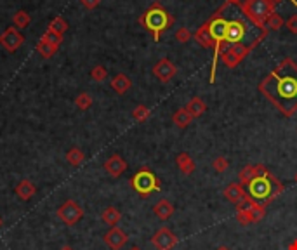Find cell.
Listing matches in <instances>:
<instances>
[{
  "label": "cell",
  "mask_w": 297,
  "mask_h": 250,
  "mask_svg": "<svg viewBox=\"0 0 297 250\" xmlns=\"http://www.w3.org/2000/svg\"><path fill=\"white\" fill-rule=\"evenodd\" d=\"M75 106L82 111L89 110V108L92 106V98H90V94L89 92H80L79 96L75 98Z\"/></svg>",
  "instance_id": "cell-30"
},
{
  "label": "cell",
  "mask_w": 297,
  "mask_h": 250,
  "mask_svg": "<svg viewBox=\"0 0 297 250\" xmlns=\"http://www.w3.org/2000/svg\"><path fill=\"white\" fill-rule=\"evenodd\" d=\"M228 49H230V52L233 54V56L238 57L240 61H244V59L247 57V54L252 52L249 47H245L244 44H233V45H230V47H228Z\"/></svg>",
  "instance_id": "cell-34"
},
{
  "label": "cell",
  "mask_w": 297,
  "mask_h": 250,
  "mask_svg": "<svg viewBox=\"0 0 297 250\" xmlns=\"http://www.w3.org/2000/svg\"><path fill=\"white\" fill-rule=\"evenodd\" d=\"M58 217L65 222L66 226H75L77 222L84 217V208H82L75 200H66V202L58 208Z\"/></svg>",
  "instance_id": "cell-8"
},
{
  "label": "cell",
  "mask_w": 297,
  "mask_h": 250,
  "mask_svg": "<svg viewBox=\"0 0 297 250\" xmlns=\"http://www.w3.org/2000/svg\"><path fill=\"white\" fill-rule=\"evenodd\" d=\"M157 2H160V0H157Z\"/></svg>",
  "instance_id": "cell-49"
},
{
  "label": "cell",
  "mask_w": 297,
  "mask_h": 250,
  "mask_svg": "<svg viewBox=\"0 0 297 250\" xmlns=\"http://www.w3.org/2000/svg\"><path fill=\"white\" fill-rule=\"evenodd\" d=\"M85 160V155L84 151H82L80 148H77V146H73L71 149H68V153H66V162L70 163V165L73 167H79L82 165Z\"/></svg>",
  "instance_id": "cell-25"
},
{
  "label": "cell",
  "mask_w": 297,
  "mask_h": 250,
  "mask_svg": "<svg viewBox=\"0 0 297 250\" xmlns=\"http://www.w3.org/2000/svg\"><path fill=\"white\" fill-rule=\"evenodd\" d=\"M103 240H104V243H106V247H109L112 250H120L123 245L127 243L129 236H127V233L123 229L115 226V228H109L106 233H104Z\"/></svg>",
  "instance_id": "cell-12"
},
{
  "label": "cell",
  "mask_w": 297,
  "mask_h": 250,
  "mask_svg": "<svg viewBox=\"0 0 297 250\" xmlns=\"http://www.w3.org/2000/svg\"><path fill=\"white\" fill-rule=\"evenodd\" d=\"M294 179H295V183H297V172H295V176H294Z\"/></svg>",
  "instance_id": "cell-47"
},
{
  "label": "cell",
  "mask_w": 297,
  "mask_h": 250,
  "mask_svg": "<svg viewBox=\"0 0 297 250\" xmlns=\"http://www.w3.org/2000/svg\"><path fill=\"white\" fill-rule=\"evenodd\" d=\"M152 115V111H150L148 106H144V104H138V106L134 108V111H132V117H134L136 122H146Z\"/></svg>",
  "instance_id": "cell-33"
},
{
  "label": "cell",
  "mask_w": 297,
  "mask_h": 250,
  "mask_svg": "<svg viewBox=\"0 0 297 250\" xmlns=\"http://www.w3.org/2000/svg\"><path fill=\"white\" fill-rule=\"evenodd\" d=\"M176 163H177L179 170H181L184 176H191V174L195 172V169H196L195 160L190 157L188 153H179V155H177V157H176Z\"/></svg>",
  "instance_id": "cell-19"
},
{
  "label": "cell",
  "mask_w": 297,
  "mask_h": 250,
  "mask_svg": "<svg viewBox=\"0 0 297 250\" xmlns=\"http://www.w3.org/2000/svg\"><path fill=\"white\" fill-rule=\"evenodd\" d=\"M193 39V33L188 30V28H179L176 31V40L179 44H186V42H190V40Z\"/></svg>",
  "instance_id": "cell-38"
},
{
  "label": "cell",
  "mask_w": 297,
  "mask_h": 250,
  "mask_svg": "<svg viewBox=\"0 0 297 250\" xmlns=\"http://www.w3.org/2000/svg\"><path fill=\"white\" fill-rule=\"evenodd\" d=\"M90 79L96 80V82H104L108 79V70L101 65L94 66L92 70H90Z\"/></svg>",
  "instance_id": "cell-36"
},
{
  "label": "cell",
  "mask_w": 297,
  "mask_h": 250,
  "mask_svg": "<svg viewBox=\"0 0 297 250\" xmlns=\"http://www.w3.org/2000/svg\"><path fill=\"white\" fill-rule=\"evenodd\" d=\"M176 73H177V66L171 61V59H167V57H162L157 63V65L153 66V75L157 76V79L162 82V84H167V82H171L176 76Z\"/></svg>",
  "instance_id": "cell-10"
},
{
  "label": "cell",
  "mask_w": 297,
  "mask_h": 250,
  "mask_svg": "<svg viewBox=\"0 0 297 250\" xmlns=\"http://www.w3.org/2000/svg\"><path fill=\"white\" fill-rule=\"evenodd\" d=\"M240 11L257 28H266V21L269 14L275 11V6L271 4V0H244Z\"/></svg>",
  "instance_id": "cell-6"
},
{
  "label": "cell",
  "mask_w": 297,
  "mask_h": 250,
  "mask_svg": "<svg viewBox=\"0 0 297 250\" xmlns=\"http://www.w3.org/2000/svg\"><path fill=\"white\" fill-rule=\"evenodd\" d=\"M282 191H283V184L278 181V177L273 176L264 165H261V174L255 177L252 183L247 184V195H249V198L263 207H268Z\"/></svg>",
  "instance_id": "cell-3"
},
{
  "label": "cell",
  "mask_w": 297,
  "mask_h": 250,
  "mask_svg": "<svg viewBox=\"0 0 297 250\" xmlns=\"http://www.w3.org/2000/svg\"><path fill=\"white\" fill-rule=\"evenodd\" d=\"M172 23H174V17L160 6V2H155L153 6L139 17V25L153 35L155 42H158L162 33L169 28V26H172Z\"/></svg>",
  "instance_id": "cell-5"
},
{
  "label": "cell",
  "mask_w": 297,
  "mask_h": 250,
  "mask_svg": "<svg viewBox=\"0 0 297 250\" xmlns=\"http://www.w3.org/2000/svg\"><path fill=\"white\" fill-rule=\"evenodd\" d=\"M266 28H268V31H269V30L278 31V30L283 28V17L278 14L276 11H273L271 14H269L268 21H266Z\"/></svg>",
  "instance_id": "cell-28"
},
{
  "label": "cell",
  "mask_w": 297,
  "mask_h": 250,
  "mask_svg": "<svg viewBox=\"0 0 297 250\" xmlns=\"http://www.w3.org/2000/svg\"><path fill=\"white\" fill-rule=\"evenodd\" d=\"M226 4H230V6H235V7H240L242 4H244V0H226Z\"/></svg>",
  "instance_id": "cell-41"
},
{
  "label": "cell",
  "mask_w": 297,
  "mask_h": 250,
  "mask_svg": "<svg viewBox=\"0 0 297 250\" xmlns=\"http://www.w3.org/2000/svg\"><path fill=\"white\" fill-rule=\"evenodd\" d=\"M61 250H73V248H71V247H63Z\"/></svg>",
  "instance_id": "cell-45"
},
{
  "label": "cell",
  "mask_w": 297,
  "mask_h": 250,
  "mask_svg": "<svg viewBox=\"0 0 297 250\" xmlns=\"http://www.w3.org/2000/svg\"><path fill=\"white\" fill-rule=\"evenodd\" d=\"M101 219H103V222L104 224H108V226H112V228H115V226L120 222V219H122V214H120V210H118L117 207H106L103 210V214H101Z\"/></svg>",
  "instance_id": "cell-22"
},
{
  "label": "cell",
  "mask_w": 297,
  "mask_h": 250,
  "mask_svg": "<svg viewBox=\"0 0 297 250\" xmlns=\"http://www.w3.org/2000/svg\"><path fill=\"white\" fill-rule=\"evenodd\" d=\"M58 49L56 45H51V44H47V42H42V40H39V44H36V52L40 54L42 57L45 59H49V57H52L54 54L58 52Z\"/></svg>",
  "instance_id": "cell-27"
},
{
  "label": "cell",
  "mask_w": 297,
  "mask_h": 250,
  "mask_svg": "<svg viewBox=\"0 0 297 250\" xmlns=\"http://www.w3.org/2000/svg\"><path fill=\"white\" fill-rule=\"evenodd\" d=\"M131 87H132V80L127 75L118 73L112 79V89L115 90L117 94H125Z\"/></svg>",
  "instance_id": "cell-20"
},
{
  "label": "cell",
  "mask_w": 297,
  "mask_h": 250,
  "mask_svg": "<svg viewBox=\"0 0 297 250\" xmlns=\"http://www.w3.org/2000/svg\"><path fill=\"white\" fill-rule=\"evenodd\" d=\"M225 198L235 205H242L247 200V191L240 183H231L225 188Z\"/></svg>",
  "instance_id": "cell-13"
},
{
  "label": "cell",
  "mask_w": 297,
  "mask_h": 250,
  "mask_svg": "<svg viewBox=\"0 0 297 250\" xmlns=\"http://www.w3.org/2000/svg\"><path fill=\"white\" fill-rule=\"evenodd\" d=\"M40 40H42V42H47V44L59 47V45H61V42H63V37H61V35H58V33H54V31H51V30H47V31H45V33L42 35V37H40Z\"/></svg>",
  "instance_id": "cell-35"
},
{
  "label": "cell",
  "mask_w": 297,
  "mask_h": 250,
  "mask_svg": "<svg viewBox=\"0 0 297 250\" xmlns=\"http://www.w3.org/2000/svg\"><path fill=\"white\" fill-rule=\"evenodd\" d=\"M14 191L17 195V198H21L23 202H28V200L33 198V195L36 193V188L30 179H23V181L17 183Z\"/></svg>",
  "instance_id": "cell-17"
},
{
  "label": "cell",
  "mask_w": 297,
  "mask_h": 250,
  "mask_svg": "<svg viewBox=\"0 0 297 250\" xmlns=\"http://www.w3.org/2000/svg\"><path fill=\"white\" fill-rule=\"evenodd\" d=\"M186 110H188V113L193 118H200L207 111V104H205L202 98H191L190 103L186 104Z\"/></svg>",
  "instance_id": "cell-21"
},
{
  "label": "cell",
  "mask_w": 297,
  "mask_h": 250,
  "mask_svg": "<svg viewBox=\"0 0 297 250\" xmlns=\"http://www.w3.org/2000/svg\"><path fill=\"white\" fill-rule=\"evenodd\" d=\"M104 170L112 177H120L127 170V162L123 160L120 155H112L106 162H104Z\"/></svg>",
  "instance_id": "cell-14"
},
{
  "label": "cell",
  "mask_w": 297,
  "mask_h": 250,
  "mask_svg": "<svg viewBox=\"0 0 297 250\" xmlns=\"http://www.w3.org/2000/svg\"><path fill=\"white\" fill-rule=\"evenodd\" d=\"M247 208H249L250 216H252V221L254 222H259L264 219V216H266V207L259 205V203L252 202V200L249 198V195H247Z\"/></svg>",
  "instance_id": "cell-24"
},
{
  "label": "cell",
  "mask_w": 297,
  "mask_h": 250,
  "mask_svg": "<svg viewBox=\"0 0 297 250\" xmlns=\"http://www.w3.org/2000/svg\"><path fill=\"white\" fill-rule=\"evenodd\" d=\"M30 21H31V17L26 11H17L14 17H12V23H14L16 28H26V26L30 25Z\"/></svg>",
  "instance_id": "cell-31"
},
{
  "label": "cell",
  "mask_w": 297,
  "mask_h": 250,
  "mask_svg": "<svg viewBox=\"0 0 297 250\" xmlns=\"http://www.w3.org/2000/svg\"><path fill=\"white\" fill-rule=\"evenodd\" d=\"M152 243L157 250H172L179 243V238L169 228H160L157 233L152 236Z\"/></svg>",
  "instance_id": "cell-9"
},
{
  "label": "cell",
  "mask_w": 297,
  "mask_h": 250,
  "mask_svg": "<svg viewBox=\"0 0 297 250\" xmlns=\"http://www.w3.org/2000/svg\"><path fill=\"white\" fill-rule=\"evenodd\" d=\"M287 250H297V238L294 240V242H290L289 245H287Z\"/></svg>",
  "instance_id": "cell-43"
},
{
  "label": "cell",
  "mask_w": 297,
  "mask_h": 250,
  "mask_svg": "<svg viewBox=\"0 0 297 250\" xmlns=\"http://www.w3.org/2000/svg\"><path fill=\"white\" fill-rule=\"evenodd\" d=\"M0 226H2V217H0Z\"/></svg>",
  "instance_id": "cell-48"
},
{
  "label": "cell",
  "mask_w": 297,
  "mask_h": 250,
  "mask_svg": "<svg viewBox=\"0 0 297 250\" xmlns=\"http://www.w3.org/2000/svg\"><path fill=\"white\" fill-rule=\"evenodd\" d=\"M212 167H214V170L217 172V174H222L225 170H228V167H230V162H228V158L226 157H216L212 160Z\"/></svg>",
  "instance_id": "cell-37"
},
{
  "label": "cell",
  "mask_w": 297,
  "mask_h": 250,
  "mask_svg": "<svg viewBox=\"0 0 297 250\" xmlns=\"http://www.w3.org/2000/svg\"><path fill=\"white\" fill-rule=\"evenodd\" d=\"M236 221H238L242 226H249L254 222L249 208H247V200H245V203H242V205H236Z\"/></svg>",
  "instance_id": "cell-26"
},
{
  "label": "cell",
  "mask_w": 297,
  "mask_h": 250,
  "mask_svg": "<svg viewBox=\"0 0 297 250\" xmlns=\"http://www.w3.org/2000/svg\"><path fill=\"white\" fill-rule=\"evenodd\" d=\"M259 174H261V163H257V165H245L238 172V183L242 186H247L249 183H252Z\"/></svg>",
  "instance_id": "cell-18"
},
{
  "label": "cell",
  "mask_w": 297,
  "mask_h": 250,
  "mask_svg": "<svg viewBox=\"0 0 297 250\" xmlns=\"http://www.w3.org/2000/svg\"><path fill=\"white\" fill-rule=\"evenodd\" d=\"M47 30H51V31H54V33H58V35H61V37H63V33L68 30V23L63 20L61 16H58V17H54L51 23H49Z\"/></svg>",
  "instance_id": "cell-29"
},
{
  "label": "cell",
  "mask_w": 297,
  "mask_h": 250,
  "mask_svg": "<svg viewBox=\"0 0 297 250\" xmlns=\"http://www.w3.org/2000/svg\"><path fill=\"white\" fill-rule=\"evenodd\" d=\"M216 250H231L230 247H226V245H221V247H217Z\"/></svg>",
  "instance_id": "cell-44"
},
{
  "label": "cell",
  "mask_w": 297,
  "mask_h": 250,
  "mask_svg": "<svg viewBox=\"0 0 297 250\" xmlns=\"http://www.w3.org/2000/svg\"><path fill=\"white\" fill-rule=\"evenodd\" d=\"M193 120H195V118L190 115L186 108H179V110L174 113V117H172L174 125L179 127V129H186L188 125H191V122H193Z\"/></svg>",
  "instance_id": "cell-23"
},
{
  "label": "cell",
  "mask_w": 297,
  "mask_h": 250,
  "mask_svg": "<svg viewBox=\"0 0 297 250\" xmlns=\"http://www.w3.org/2000/svg\"><path fill=\"white\" fill-rule=\"evenodd\" d=\"M82 2V6L84 7H87V9H96L101 4V0H80Z\"/></svg>",
  "instance_id": "cell-40"
},
{
  "label": "cell",
  "mask_w": 297,
  "mask_h": 250,
  "mask_svg": "<svg viewBox=\"0 0 297 250\" xmlns=\"http://www.w3.org/2000/svg\"><path fill=\"white\" fill-rule=\"evenodd\" d=\"M219 61H221L225 66L230 68V70H233V68H236V66H238L240 63H242L238 57H236V56H233V54L230 52V49H226V51L221 54V59H219Z\"/></svg>",
  "instance_id": "cell-32"
},
{
  "label": "cell",
  "mask_w": 297,
  "mask_h": 250,
  "mask_svg": "<svg viewBox=\"0 0 297 250\" xmlns=\"http://www.w3.org/2000/svg\"><path fill=\"white\" fill-rule=\"evenodd\" d=\"M285 26L289 28L290 33H295V35H297V14L290 16L289 20L285 21Z\"/></svg>",
  "instance_id": "cell-39"
},
{
  "label": "cell",
  "mask_w": 297,
  "mask_h": 250,
  "mask_svg": "<svg viewBox=\"0 0 297 250\" xmlns=\"http://www.w3.org/2000/svg\"><path fill=\"white\" fill-rule=\"evenodd\" d=\"M283 2V0H271V4H273V6H278V4H282ZM289 2H292V4H294V6L297 7V0H289Z\"/></svg>",
  "instance_id": "cell-42"
},
{
  "label": "cell",
  "mask_w": 297,
  "mask_h": 250,
  "mask_svg": "<svg viewBox=\"0 0 297 250\" xmlns=\"http://www.w3.org/2000/svg\"><path fill=\"white\" fill-rule=\"evenodd\" d=\"M23 42H25V37L17 31V28H12V26H9V28L0 35V44H2V47L9 52H16L23 45Z\"/></svg>",
  "instance_id": "cell-11"
},
{
  "label": "cell",
  "mask_w": 297,
  "mask_h": 250,
  "mask_svg": "<svg viewBox=\"0 0 297 250\" xmlns=\"http://www.w3.org/2000/svg\"><path fill=\"white\" fill-rule=\"evenodd\" d=\"M174 205H172L171 202H169L167 198H162V200H158L157 203H155V207H153V212H155V216L158 217V219H162V221H167V219H171L172 217V214H174Z\"/></svg>",
  "instance_id": "cell-16"
},
{
  "label": "cell",
  "mask_w": 297,
  "mask_h": 250,
  "mask_svg": "<svg viewBox=\"0 0 297 250\" xmlns=\"http://www.w3.org/2000/svg\"><path fill=\"white\" fill-rule=\"evenodd\" d=\"M259 92L283 117H294L297 111V63L294 59H282L261 80Z\"/></svg>",
  "instance_id": "cell-1"
},
{
  "label": "cell",
  "mask_w": 297,
  "mask_h": 250,
  "mask_svg": "<svg viewBox=\"0 0 297 250\" xmlns=\"http://www.w3.org/2000/svg\"><path fill=\"white\" fill-rule=\"evenodd\" d=\"M230 7V4H222L221 7L214 12L212 16L207 20L210 37L214 40V59H212V70H210V84L216 82V70H217V63L221 59V54L226 51L230 45L226 44V30H228V20L225 17L226 9Z\"/></svg>",
  "instance_id": "cell-4"
},
{
  "label": "cell",
  "mask_w": 297,
  "mask_h": 250,
  "mask_svg": "<svg viewBox=\"0 0 297 250\" xmlns=\"http://www.w3.org/2000/svg\"><path fill=\"white\" fill-rule=\"evenodd\" d=\"M131 184L143 198L150 197V193L158 191L160 189L158 177L155 176L150 169H141L139 172H136L134 177H132V181H131Z\"/></svg>",
  "instance_id": "cell-7"
},
{
  "label": "cell",
  "mask_w": 297,
  "mask_h": 250,
  "mask_svg": "<svg viewBox=\"0 0 297 250\" xmlns=\"http://www.w3.org/2000/svg\"><path fill=\"white\" fill-rule=\"evenodd\" d=\"M268 35L266 28H257L252 25L247 17L236 16L233 20H228V30H226V44H244L245 47H249L250 51H254L259 44L263 42V39Z\"/></svg>",
  "instance_id": "cell-2"
},
{
  "label": "cell",
  "mask_w": 297,
  "mask_h": 250,
  "mask_svg": "<svg viewBox=\"0 0 297 250\" xmlns=\"http://www.w3.org/2000/svg\"><path fill=\"white\" fill-rule=\"evenodd\" d=\"M193 39H195V42L200 45V47H203V49H214V40H212V37H210L207 21H205L203 25L195 31Z\"/></svg>",
  "instance_id": "cell-15"
},
{
  "label": "cell",
  "mask_w": 297,
  "mask_h": 250,
  "mask_svg": "<svg viewBox=\"0 0 297 250\" xmlns=\"http://www.w3.org/2000/svg\"><path fill=\"white\" fill-rule=\"evenodd\" d=\"M131 250H141V248H139V247H132Z\"/></svg>",
  "instance_id": "cell-46"
}]
</instances>
